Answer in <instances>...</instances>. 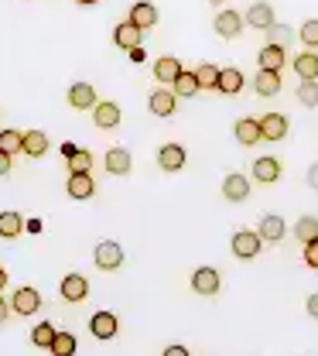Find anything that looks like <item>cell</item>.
Listing matches in <instances>:
<instances>
[{"label": "cell", "instance_id": "obj_1", "mask_svg": "<svg viewBox=\"0 0 318 356\" xmlns=\"http://www.w3.org/2000/svg\"><path fill=\"white\" fill-rule=\"evenodd\" d=\"M260 247H264V240L257 236V229H236L233 233V254L240 261H253L260 254Z\"/></svg>", "mask_w": 318, "mask_h": 356}, {"label": "cell", "instance_id": "obj_2", "mask_svg": "<svg viewBox=\"0 0 318 356\" xmlns=\"http://www.w3.org/2000/svg\"><path fill=\"white\" fill-rule=\"evenodd\" d=\"M92 261H96L99 270H106V274H110V270H120V264H124V247L113 243V240H103V243H96Z\"/></svg>", "mask_w": 318, "mask_h": 356}, {"label": "cell", "instance_id": "obj_3", "mask_svg": "<svg viewBox=\"0 0 318 356\" xmlns=\"http://www.w3.org/2000/svg\"><path fill=\"white\" fill-rule=\"evenodd\" d=\"M219 284H223V277H219L216 267H199V270L192 274V291H199L202 298L219 295Z\"/></svg>", "mask_w": 318, "mask_h": 356}, {"label": "cell", "instance_id": "obj_4", "mask_svg": "<svg viewBox=\"0 0 318 356\" xmlns=\"http://www.w3.org/2000/svg\"><path fill=\"white\" fill-rule=\"evenodd\" d=\"M58 291H62L65 302H86L90 298V281L83 274H65L62 284H58Z\"/></svg>", "mask_w": 318, "mask_h": 356}, {"label": "cell", "instance_id": "obj_5", "mask_svg": "<svg viewBox=\"0 0 318 356\" xmlns=\"http://www.w3.org/2000/svg\"><path fill=\"white\" fill-rule=\"evenodd\" d=\"M250 28H257V31H271L274 24H277V17H274V7L267 0H257L250 10H246V17H243Z\"/></svg>", "mask_w": 318, "mask_h": 356}, {"label": "cell", "instance_id": "obj_6", "mask_svg": "<svg viewBox=\"0 0 318 356\" xmlns=\"http://www.w3.org/2000/svg\"><path fill=\"white\" fill-rule=\"evenodd\" d=\"M120 117H124V113H120V103H113V99L92 106V120H96L99 131H113V127L120 124Z\"/></svg>", "mask_w": 318, "mask_h": 356}, {"label": "cell", "instance_id": "obj_7", "mask_svg": "<svg viewBox=\"0 0 318 356\" xmlns=\"http://www.w3.org/2000/svg\"><path fill=\"white\" fill-rule=\"evenodd\" d=\"M10 309L17 312V315H35V312L42 309V295L35 288H17L14 298H10Z\"/></svg>", "mask_w": 318, "mask_h": 356}, {"label": "cell", "instance_id": "obj_8", "mask_svg": "<svg viewBox=\"0 0 318 356\" xmlns=\"http://www.w3.org/2000/svg\"><path fill=\"white\" fill-rule=\"evenodd\" d=\"M90 329H92L96 339H113V336L120 332V322H117L113 312H96L90 318Z\"/></svg>", "mask_w": 318, "mask_h": 356}, {"label": "cell", "instance_id": "obj_9", "mask_svg": "<svg viewBox=\"0 0 318 356\" xmlns=\"http://www.w3.org/2000/svg\"><path fill=\"white\" fill-rule=\"evenodd\" d=\"M257 124H260V137L264 140H284L287 137V117L284 113H267Z\"/></svg>", "mask_w": 318, "mask_h": 356}, {"label": "cell", "instance_id": "obj_10", "mask_svg": "<svg viewBox=\"0 0 318 356\" xmlns=\"http://www.w3.org/2000/svg\"><path fill=\"white\" fill-rule=\"evenodd\" d=\"M158 168L161 172H182L185 168V147L182 144H165L158 151Z\"/></svg>", "mask_w": 318, "mask_h": 356}, {"label": "cell", "instance_id": "obj_11", "mask_svg": "<svg viewBox=\"0 0 318 356\" xmlns=\"http://www.w3.org/2000/svg\"><path fill=\"white\" fill-rule=\"evenodd\" d=\"M147 103H151V113H154V117H171V113L178 110V106H175L178 96H175L171 89H154Z\"/></svg>", "mask_w": 318, "mask_h": 356}, {"label": "cell", "instance_id": "obj_12", "mask_svg": "<svg viewBox=\"0 0 318 356\" xmlns=\"http://www.w3.org/2000/svg\"><path fill=\"white\" fill-rule=\"evenodd\" d=\"M134 28H140V31H147V28H154L158 24V7L154 3H147V0H140V3H134L131 7V17H127Z\"/></svg>", "mask_w": 318, "mask_h": 356}, {"label": "cell", "instance_id": "obj_13", "mask_svg": "<svg viewBox=\"0 0 318 356\" xmlns=\"http://www.w3.org/2000/svg\"><path fill=\"white\" fill-rule=\"evenodd\" d=\"M216 35L219 38H236L240 31H243V14H236V10H223V14H216Z\"/></svg>", "mask_w": 318, "mask_h": 356}, {"label": "cell", "instance_id": "obj_14", "mask_svg": "<svg viewBox=\"0 0 318 356\" xmlns=\"http://www.w3.org/2000/svg\"><path fill=\"white\" fill-rule=\"evenodd\" d=\"M233 134H236V140H240L243 147H253V144L264 140V137H260V124L250 120V117H240V120L233 124Z\"/></svg>", "mask_w": 318, "mask_h": 356}, {"label": "cell", "instance_id": "obj_15", "mask_svg": "<svg viewBox=\"0 0 318 356\" xmlns=\"http://www.w3.org/2000/svg\"><path fill=\"white\" fill-rule=\"evenodd\" d=\"M182 72L185 69H182V62H178L175 55H161V58L154 62V79H161V83H168V86H171Z\"/></svg>", "mask_w": 318, "mask_h": 356}, {"label": "cell", "instance_id": "obj_16", "mask_svg": "<svg viewBox=\"0 0 318 356\" xmlns=\"http://www.w3.org/2000/svg\"><path fill=\"white\" fill-rule=\"evenodd\" d=\"M223 195H226L229 202H246L250 199V181H246V175H226V181H223Z\"/></svg>", "mask_w": 318, "mask_h": 356}, {"label": "cell", "instance_id": "obj_17", "mask_svg": "<svg viewBox=\"0 0 318 356\" xmlns=\"http://www.w3.org/2000/svg\"><path fill=\"white\" fill-rule=\"evenodd\" d=\"M99 99H96V89L90 83H76V86H69V106H76V110H92Z\"/></svg>", "mask_w": 318, "mask_h": 356}, {"label": "cell", "instance_id": "obj_18", "mask_svg": "<svg viewBox=\"0 0 318 356\" xmlns=\"http://www.w3.org/2000/svg\"><path fill=\"white\" fill-rule=\"evenodd\" d=\"M281 172H284V165H281L277 158H257V161H253V178L264 181V185H274V181L281 178Z\"/></svg>", "mask_w": 318, "mask_h": 356}, {"label": "cell", "instance_id": "obj_19", "mask_svg": "<svg viewBox=\"0 0 318 356\" xmlns=\"http://www.w3.org/2000/svg\"><path fill=\"white\" fill-rule=\"evenodd\" d=\"M284 233H287V226H284V220L281 216H264L260 220V229H257V236L264 240V243H281L284 240Z\"/></svg>", "mask_w": 318, "mask_h": 356}, {"label": "cell", "instance_id": "obj_20", "mask_svg": "<svg viewBox=\"0 0 318 356\" xmlns=\"http://www.w3.org/2000/svg\"><path fill=\"white\" fill-rule=\"evenodd\" d=\"M48 134L45 131H28L24 134V147H21V154H28V158H45L48 154Z\"/></svg>", "mask_w": 318, "mask_h": 356}, {"label": "cell", "instance_id": "obj_21", "mask_svg": "<svg viewBox=\"0 0 318 356\" xmlns=\"http://www.w3.org/2000/svg\"><path fill=\"white\" fill-rule=\"evenodd\" d=\"M140 28H134L131 21H124V24H117L113 28V42L120 44V48H127V51H134V48H140Z\"/></svg>", "mask_w": 318, "mask_h": 356}, {"label": "cell", "instance_id": "obj_22", "mask_svg": "<svg viewBox=\"0 0 318 356\" xmlns=\"http://www.w3.org/2000/svg\"><path fill=\"white\" fill-rule=\"evenodd\" d=\"M131 172V151L110 147L106 151V175H127Z\"/></svg>", "mask_w": 318, "mask_h": 356}, {"label": "cell", "instance_id": "obj_23", "mask_svg": "<svg viewBox=\"0 0 318 356\" xmlns=\"http://www.w3.org/2000/svg\"><path fill=\"white\" fill-rule=\"evenodd\" d=\"M284 62H287V51H284V48H277V44H264V48H260V69L281 72Z\"/></svg>", "mask_w": 318, "mask_h": 356}, {"label": "cell", "instance_id": "obj_24", "mask_svg": "<svg viewBox=\"0 0 318 356\" xmlns=\"http://www.w3.org/2000/svg\"><path fill=\"white\" fill-rule=\"evenodd\" d=\"M216 89L223 92V96H236L240 89H243V72L240 69H219V83H216Z\"/></svg>", "mask_w": 318, "mask_h": 356}, {"label": "cell", "instance_id": "obj_25", "mask_svg": "<svg viewBox=\"0 0 318 356\" xmlns=\"http://www.w3.org/2000/svg\"><path fill=\"white\" fill-rule=\"evenodd\" d=\"M21 233H24V216H21V213H14V209L0 213V236H7V240H17Z\"/></svg>", "mask_w": 318, "mask_h": 356}, {"label": "cell", "instance_id": "obj_26", "mask_svg": "<svg viewBox=\"0 0 318 356\" xmlns=\"http://www.w3.org/2000/svg\"><path fill=\"white\" fill-rule=\"evenodd\" d=\"M294 72H298L301 83H305V79H315L318 83V55L315 51H301V55L294 58Z\"/></svg>", "mask_w": 318, "mask_h": 356}, {"label": "cell", "instance_id": "obj_27", "mask_svg": "<svg viewBox=\"0 0 318 356\" xmlns=\"http://www.w3.org/2000/svg\"><path fill=\"white\" fill-rule=\"evenodd\" d=\"M69 195L72 199H92V192H96V181H92V175L86 172V175H69Z\"/></svg>", "mask_w": 318, "mask_h": 356}, {"label": "cell", "instance_id": "obj_28", "mask_svg": "<svg viewBox=\"0 0 318 356\" xmlns=\"http://www.w3.org/2000/svg\"><path fill=\"white\" fill-rule=\"evenodd\" d=\"M281 72H267V69H260L257 72V79H253V89L260 92V96H277L281 92Z\"/></svg>", "mask_w": 318, "mask_h": 356}, {"label": "cell", "instance_id": "obj_29", "mask_svg": "<svg viewBox=\"0 0 318 356\" xmlns=\"http://www.w3.org/2000/svg\"><path fill=\"white\" fill-rule=\"evenodd\" d=\"M21 147H24V131H0V151L7 158L21 154Z\"/></svg>", "mask_w": 318, "mask_h": 356}, {"label": "cell", "instance_id": "obj_30", "mask_svg": "<svg viewBox=\"0 0 318 356\" xmlns=\"http://www.w3.org/2000/svg\"><path fill=\"white\" fill-rule=\"evenodd\" d=\"M294 236H298V243L318 240V216H301V220L294 222Z\"/></svg>", "mask_w": 318, "mask_h": 356}, {"label": "cell", "instance_id": "obj_31", "mask_svg": "<svg viewBox=\"0 0 318 356\" xmlns=\"http://www.w3.org/2000/svg\"><path fill=\"white\" fill-rule=\"evenodd\" d=\"M195 83H199V89H216V83H219V69H216L212 62H202V65L195 69Z\"/></svg>", "mask_w": 318, "mask_h": 356}, {"label": "cell", "instance_id": "obj_32", "mask_svg": "<svg viewBox=\"0 0 318 356\" xmlns=\"http://www.w3.org/2000/svg\"><path fill=\"white\" fill-rule=\"evenodd\" d=\"M171 92L175 96H182V99H192L195 92H199V83H195V72H182L175 83H171Z\"/></svg>", "mask_w": 318, "mask_h": 356}, {"label": "cell", "instance_id": "obj_33", "mask_svg": "<svg viewBox=\"0 0 318 356\" xmlns=\"http://www.w3.org/2000/svg\"><path fill=\"white\" fill-rule=\"evenodd\" d=\"M48 350H51V356H76V336L72 332H55V343Z\"/></svg>", "mask_w": 318, "mask_h": 356}, {"label": "cell", "instance_id": "obj_34", "mask_svg": "<svg viewBox=\"0 0 318 356\" xmlns=\"http://www.w3.org/2000/svg\"><path fill=\"white\" fill-rule=\"evenodd\" d=\"M55 332H58V329H55V322H42V325H35V329H31V343H35V346H42V350H48V346L55 343Z\"/></svg>", "mask_w": 318, "mask_h": 356}, {"label": "cell", "instance_id": "obj_35", "mask_svg": "<svg viewBox=\"0 0 318 356\" xmlns=\"http://www.w3.org/2000/svg\"><path fill=\"white\" fill-rule=\"evenodd\" d=\"M90 168H92V154L86 151V147H83V151H76V154L69 158V172H72V175H86Z\"/></svg>", "mask_w": 318, "mask_h": 356}, {"label": "cell", "instance_id": "obj_36", "mask_svg": "<svg viewBox=\"0 0 318 356\" xmlns=\"http://www.w3.org/2000/svg\"><path fill=\"white\" fill-rule=\"evenodd\" d=\"M298 99H301V106H318V83L315 79L298 83Z\"/></svg>", "mask_w": 318, "mask_h": 356}, {"label": "cell", "instance_id": "obj_37", "mask_svg": "<svg viewBox=\"0 0 318 356\" xmlns=\"http://www.w3.org/2000/svg\"><path fill=\"white\" fill-rule=\"evenodd\" d=\"M291 38H294V31H291V28H284V24H274V28H271V42H267V44L287 48V44H291Z\"/></svg>", "mask_w": 318, "mask_h": 356}, {"label": "cell", "instance_id": "obj_38", "mask_svg": "<svg viewBox=\"0 0 318 356\" xmlns=\"http://www.w3.org/2000/svg\"><path fill=\"white\" fill-rule=\"evenodd\" d=\"M298 38H301V44H308V48H318V21H305L301 31H298Z\"/></svg>", "mask_w": 318, "mask_h": 356}, {"label": "cell", "instance_id": "obj_39", "mask_svg": "<svg viewBox=\"0 0 318 356\" xmlns=\"http://www.w3.org/2000/svg\"><path fill=\"white\" fill-rule=\"evenodd\" d=\"M305 264L315 267L318 270V240H312V243H305Z\"/></svg>", "mask_w": 318, "mask_h": 356}, {"label": "cell", "instance_id": "obj_40", "mask_svg": "<svg viewBox=\"0 0 318 356\" xmlns=\"http://www.w3.org/2000/svg\"><path fill=\"white\" fill-rule=\"evenodd\" d=\"M161 356H192V353H188L185 346H168V350H165Z\"/></svg>", "mask_w": 318, "mask_h": 356}, {"label": "cell", "instance_id": "obj_41", "mask_svg": "<svg viewBox=\"0 0 318 356\" xmlns=\"http://www.w3.org/2000/svg\"><path fill=\"white\" fill-rule=\"evenodd\" d=\"M308 185H312V188L318 192V161L312 165V168H308Z\"/></svg>", "mask_w": 318, "mask_h": 356}, {"label": "cell", "instance_id": "obj_42", "mask_svg": "<svg viewBox=\"0 0 318 356\" xmlns=\"http://www.w3.org/2000/svg\"><path fill=\"white\" fill-rule=\"evenodd\" d=\"M308 315H312V318H318V291L308 298Z\"/></svg>", "mask_w": 318, "mask_h": 356}, {"label": "cell", "instance_id": "obj_43", "mask_svg": "<svg viewBox=\"0 0 318 356\" xmlns=\"http://www.w3.org/2000/svg\"><path fill=\"white\" fill-rule=\"evenodd\" d=\"M7 172H10V158L0 151V175H7Z\"/></svg>", "mask_w": 318, "mask_h": 356}, {"label": "cell", "instance_id": "obj_44", "mask_svg": "<svg viewBox=\"0 0 318 356\" xmlns=\"http://www.w3.org/2000/svg\"><path fill=\"white\" fill-rule=\"evenodd\" d=\"M7 312H10V305H7V302L0 298V325H3V318H7Z\"/></svg>", "mask_w": 318, "mask_h": 356}, {"label": "cell", "instance_id": "obj_45", "mask_svg": "<svg viewBox=\"0 0 318 356\" xmlns=\"http://www.w3.org/2000/svg\"><path fill=\"white\" fill-rule=\"evenodd\" d=\"M131 62H144V48H134V51H131Z\"/></svg>", "mask_w": 318, "mask_h": 356}, {"label": "cell", "instance_id": "obj_46", "mask_svg": "<svg viewBox=\"0 0 318 356\" xmlns=\"http://www.w3.org/2000/svg\"><path fill=\"white\" fill-rule=\"evenodd\" d=\"M3 288H7V270L0 267V291H3Z\"/></svg>", "mask_w": 318, "mask_h": 356}, {"label": "cell", "instance_id": "obj_47", "mask_svg": "<svg viewBox=\"0 0 318 356\" xmlns=\"http://www.w3.org/2000/svg\"><path fill=\"white\" fill-rule=\"evenodd\" d=\"M76 3H83V7H92V3H96V0H76Z\"/></svg>", "mask_w": 318, "mask_h": 356}, {"label": "cell", "instance_id": "obj_48", "mask_svg": "<svg viewBox=\"0 0 318 356\" xmlns=\"http://www.w3.org/2000/svg\"><path fill=\"white\" fill-rule=\"evenodd\" d=\"M209 3H223V0H209Z\"/></svg>", "mask_w": 318, "mask_h": 356}]
</instances>
